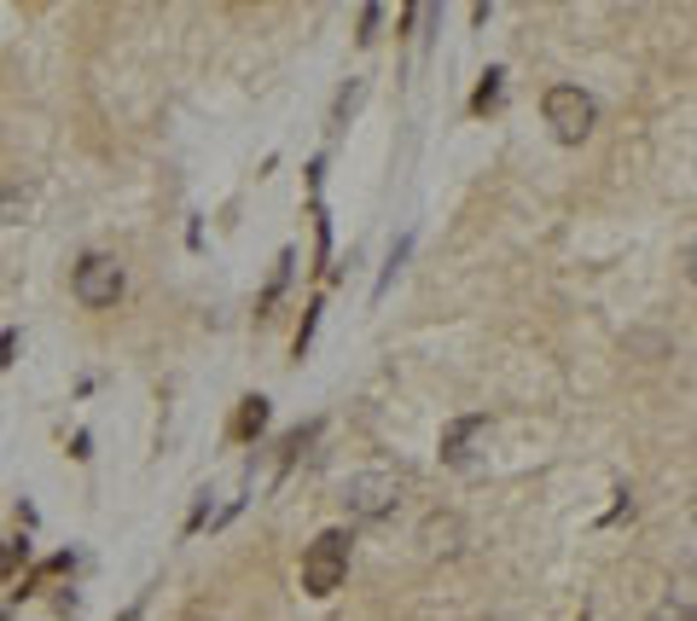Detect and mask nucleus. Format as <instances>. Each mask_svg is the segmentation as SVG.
Listing matches in <instances>:
<instances>
[{
  "label": "nucleus",
  "instance_id": "f257e3e1",
  "mask_svg": "<svg viewBox=\"0 0 697 621\" xmlns=\"http://www.w3.org/2000/svg\"><path fill=\"white\" fill-rule=\"evenodd\" d=\"M343 575H348V534L343 529L314 534V546L302 552V587L314 598H332L343 587Z\"/></svg>",
  "mask_w": 697,
  "mask_h": 621
},
{
  "label": "nucleus",
  "instance_id": "0eeeda50",
  "mask_svg": "<svg viewBox=\"0 0 697 621\" xmlns=\"http://www.w3.org/2000/svg\"><path fill=\"white\" fill-rule=\"evenodd\" d=\"M500 81H506L500 70H488V76H483V88H477V99H471V111H477V117H488V111H495V106H500Z\"/></svg>",
  "mask_w": 697,
  "mask_h": 621
},
{
  "label": "nucleus",
  "instance_id": "20e7f679",
  "mask_svg": "<svg viewBox=\"0 0 697 621\" xmlns=\"http://www.w3.org/2000/svg\"><path fill=\"white\" fill-rule=\"evenodd\" d=\"M396 494H401V483L396 476H355V483L343 488V506H348V517H361V523H373V517H384L389 506H396Z\"/></svg>",
  "mask_w": 697,
  "mask_h": 621
},
{
  "label": "nucleus",
  "instance_id": "7ed1b4c3",
  "mask_svg": "<svg viewBox=\"0 0 697 621\" xmlns=\"http://www.w3.org/2000/svg\"><path fill=\"white\" fill-rule=\"evenodd\" d=\"M122 297V267L111 256H88L76 267V302L81 308H117Z\"/></svg>",
  "mask_w": 697,
  "mask_h": 621
},
{
  "label": "nucleus",
  "instance_id": "1a4fd4ad",
  "mask_svg": "<svg viewBox=\"0 0 697 621\" xmlns=\"http://www.w3.org/2000/svg\"><path fill=\"white\" fill-rule=\"evenodd\" d=\"M117 621H140V605H129V610H122Z\"/></svg>",
  "mask_w": 697,
  "mask_h": 621
},
{
  "label": "nucleus",
  "instance_id": "39448f33",
  "mask_svg": "<svg viewBox=\"0 0 697 621\" xmlns=\"http://www.w3.org/2000/svg\"><path fill=\"white\" fill-rule=\"evenodd\" d=\"M477 436H488V419H483V412H471V419L447 424V430H442V459L454 465V470H465L471 459H477V453H471V447H477Z\"/></svg>",
  "mask_w": 697,
  "mask_h": 621
},
{
  "label": "nucleus",
  "instance_id": "f03ea898",
  "mask_svg": "<svg viewBox=\"0 0 697 621\" xmlns=\"http://www.w3.org/2000/svg\"><path fill=\"white\" fill-rule=\"evenodd\" d=\"M599 122V106L582 93V88H546V129L564 140V146H582Z\"/></svg>",
  "mask_w": 697,
  "mask_h": 621
},
{
  "label": "nucleus",
  "instance_id": "6e6552de",
  "mask_svg": "<svg viewBox=\"0 0 697 621\" xmlns=\"http://www.w3.org/2000/svg\"><path fill=\"white\" fill-rule=\"evenodd\" d=\"M355 106H361V81H355V88H348V93L338 99V111H332V129H343V117L355 111Z\"/></svg>",
  "mask_w": 697,
  "mask_h": 621
},
{
  "label": "nucleus",
  "instance_id": "423d86ee",
  "mask_svg": "<svg viewBox=\"0 0 697 621\" xmlns=\"http://www.w3.org/2000/svg\"><path fill=\"white\" fill-rule=\"evenodd\" d=\"M262 424H268V401H262V396H251V401H239L233 436H239V442H251V436H262Z\"/></svg>",
  "mask_w": 697,
  "mask_h": 621
}]
</instances>
